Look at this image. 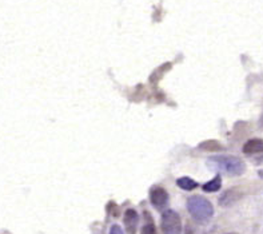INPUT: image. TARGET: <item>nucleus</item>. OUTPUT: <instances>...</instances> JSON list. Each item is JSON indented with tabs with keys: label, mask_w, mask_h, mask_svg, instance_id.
<instances>
[{
	"label": "nucleus",
	"mask_w": 263,
	"mask_h": 234,
	"mask_svg": "<svg viewBox=\"0 0 263 234\" xmlns=\"http://www.w3.org/2000/svg\"><path fill=\"white\" fill-rule=\"evenodd\" d=\"M221 188H222L221 176H217L215 178H213V180L210 181V182L203 185V190L207 193H215V192H218Z\"/></svg>",
	"instance_id": "1a4fd4ad"
},
{
	"label": "nucleus",
	"mask_w": 263,
	"mask_h": 234,
	"mask_svg": "<svg viewBox=\"0 0 263 234\" xmlns=\"http://www.w3.org/2000/svg\"><path fill=\"white\" fill-rule=\"evenodd\" d=\"M229 234H235V233H229Z\"/></svg>",
	"instance_id": "dca6fc26"
},
{
	"label": "nucleus",
	"mask_w": 263,
	"mask_h": 234,
	"mask_svg": "<svg viewBox=\"0 0 263 234\" xmlns=\"http://www.w3.org/2000/svg\"><path fill=\"white\" fill-rule=\"evenodd\" d=\"M259 127H262L263 129V114H262V118H261V121H259Z\"/></svg>",
	"instance_id": "2eb2a0df"
},
{
	"label": "nucleus",
	"mask_w": 263,
	"mask_h": 234,
	"mask_svg": "<svg viewBox=\"0 0 263 234\" xmlns=\"http://www.w3.org/2000/svg\"><path fill=\"white\" fill-rule=\"evenodd\" d=\"M123 222H125V228L127 234H135L138 230L139 225V216L136 210L127 209L125 216H123Z\"/></svg>",
	"instance_id": "423d86ee"
},
{
	"label": "nucleus",
	"mask_w": 263,
	"mask_h": 234,
	"mask_svg": "<svg viewBox=\"0 0 263 234\" xmlns=\"http://www.w3.org/2000/svg\"><path fill=\"white\" fill-rule=\"evenodd\" d=\"M188 213L199 224L209 222L214 216V208L207 198L202 196H192L187 201Z\"/></svg>",
	"instance_id": "f03ea898"
},
{
	"label": "nucleus",
	"mask_w": 263,
	"mask_h": 234,
	"mask_svg": "<svg viewBox=\"0 0 263 234\" xmlns=\"http://www.w3.org/2000/svg\"><path fill=\"white\" fill-rule=\"evenodd\" d=\"M202 150H209V151H218L222 150L223 147H222L221 143H218L217 141H207V142H202L199 145Z\"/></svg>",
	"instance_id": "9d476101"
},
{
	"label": "nucleus",
	"mask_w": 263,
	"mask_h": 234,
	"mask_svg": "<svg viewBox=\"0 0 263 234\" xmlns=\"http://www.w3.org/2000/svg\"><path fill=\"white\" fill-rule=\"evenodd\" d=\"M150 201L155 209L162 212L168 205V193L160 186H154L150 190Z\"/></svg>",
	"instance_id": "39448f33"
},
{
	"label": "nucleus",
	"mask_w": 263,
	"mask_h": 234,
	"mask_svg": "<svg viewBox=\"0 0 263 234\" xmlns=\"http://www.w3.org/2000/svg\"><path fill=\"white\" fill-rule=\"evenodd\" d=\"M176 185L179 186L180 189H183L186 192H191L194 189L198 188V182L190 178V177H182L179 180L176 181Z\"/></svg>",
	"instance_id": "6e6552de"
},
{
	"label": "nucleus",
	"mask_w": 263,
	"mask_h": 234,
	"mask_svg": "<svg viewBox=\"0 0 263 234\" xmlns=\"http://www.w3.org/2000/svg\"><path fill=\"white\" fill-rule=\"evenodd\" d=\"M239 194L237 193V189H230L227 192H225L222 194V197L219 198V204L222 206H230L234 204L235 201H238Z\"/></svg>",
	"instance_id": "0eeeda50"
},
{
	"label": "nucleus",
	"mask_w": 263,
	"mask_h": 234,
	"mask_svg": "<svg viewBox=\"0 0 263 234\" xmlns=\"http://www.w3.org/2000/svg\"><path fill=\"white\" fill-rule=\"evenodd\" d=\"M163 234H182V221L174 210H164L160 220Z\"/></svg>",
	"instance_id": "7ed1b4c3"
},
{
	"label": "nucleus",
	"mask_w": 263,
	"mask_h": 234,
	"mask_svg": "<svg viewBox=\"0 0 263 234\" xmlns=\"http://www.w3.org/2000/svg\"><path fill=\"white\" fill-rule=\"evenodd\" d=\"M243 154L253 159L255 165H261L263 162V141L254 138L247 141L243 146Z\"/></svg>",
	"instance_id": "20e7f679"
},
{
	"label": "nucleus",
	"mask_w": 263,
	"mask_h": 234,
	"mask_svg": "<svg viewBox=\"0 0 263 234\" xmlns=\"http://www.w3.org/2000/svg\"><path fill=\"white\" fill-rule=\"evenodd\" d=\"M107 209H109V212L111 214H113L114 217H118V216H119V212H118V206L115 205V202H110L109 204V206H107Z\"/></svg>",
	"instance_id": "ddd939ff"
},
{
	"label": "nucleus",
	"mask_w": 263,
	"mask_h": 234,
	"mask_svg": "<svg viewBox=\"0 0 263 234\" xmlns=\"http://www.w3.org/2000/svg\"><path fill=\"white\" fill-rule=\"evenodd\" d=\"M142 234H156V229L152 222H148L142 228Z\"/></svg>",
	"instance_id": "f8f14e48"
},
{
	"label": "nucleus",
	"mask_w": 263,
	"mask_h": 234,
	"mask_svg": "<svg viewBox=\"0 0 263 234\" xmlns=\"http://www.w3.org/2000/svg\"><path fill=\"white\" fill-rule=\"evenodd\" d=\"M110 234H125L119 225H113L110 229Z\"/></svg>",
	"instance_id": "4468645a"
},
{
	"label": "nucleus",
	"mask_w": 263,
	"mask_h": 234,
	"mask_svg": "<svg viewBox=\"0 0 263 234\" xmlns=\"http://www.w3.org/2000/svg\"><path fill=\"white\" fill-rule=\"evenodd\" d=\"M211 169L227 174V176L238 177L246 172V165L242 159L234 155H223V157H211L207 161Z\"/></svg>",
	"instance_id": "f257e3e1"
},
{
	"label": "nucleus",
	"mask_w": 263,
	"mask_h": 234,
	"mask_svg": "<svg viewBox=\"0 0 263 234\" xmlns=\"http://www.w3.org/2000/svg\"><path fill=\"white\" fill-rule=\"evenodd\" d=\"M170 68H171V64H170V63H166L164 66H162L160 68H158L156 71H154V74H152L150 78L151 83H156V80L160 79L163 74L166 72V70H170Z\"/></svg>",
	"instance_id": "9b49d317"
}]
</instances>
